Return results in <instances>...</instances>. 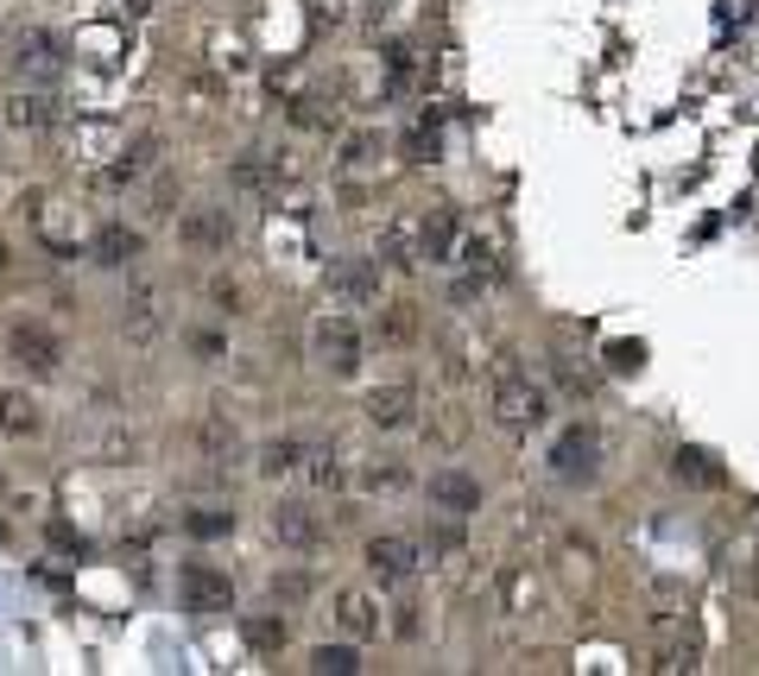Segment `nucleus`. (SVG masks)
<instances>
[{
  "instance_id": "13",
  "label": "nucleus",
  "mask_w": 759,
  "mask_h": 676,
  "mask_svg": "<svg viewBox=\"0 0 759 676\" xmlns=\"http://www.w3.org/2000/svg\"><path fill=\"white\" fill-rule=\"evenodd\" d=\"M380 266H425V234H418V215H392L387 228H380Z\"/></svg>"
},
{
  "instance_id": "17",
  "label": "nucleus",
  "mask_w": 759,
  "mask_h": 676,
  "mask_svg": "<svg viewBox=\"0 0 759 676\" xmlns=\"http://www.w3.org/2000/svg\"><path fill=\"white\" fill-rule=\"evenodd\" d=\"M139 253H146V234L127 228V222H108V228L96 234V266L120 272V266H134Z\"/></svg>"
},
{
  "instance_id": "28",
  "label": "nucleus",
  "mask_w": 759,
  "mask_h": 676,
  "mask_svg": "<svg viewBox=\"0 0 759 676\" xmlns=\"http://www.w3.org/2000/svg\"><path fill=\"white\" fill-rule=\"evenodd\" d=\"M184 531H191V538H228L234 512L228 506H196V512H184Z\"/></svg>"
},
{
  "instance_id": "35",
  "label": "nucleus",
  "mask_w": 759,
  "mask_h": 676,
  "mask_svg": "<svg viewBox=\"0 0 759 676\" xmlns=\"http://www.w3.org/2000/svg\"><path fill=\"white\" fill-rule=\"evenodd\" d=\"M273 595L279 600H304L311 595V576H273Z\"/></svg>"
},
{
  "instance_id": "42",
  "label": "nucleus",
  "mask_w": 759,
  "mask_h": 676,
  "mask_svg": "<svg viewBox=\"0 0 759 676\" xmlns=\"http://www.w3.org/2000/svg\"><path fill=\"white\" fill-rule=\"evenodd\" d=\"M0 272H7V247H0Z\"/></svg>"
},
{
  "instance_id": "18",
  "label": "nucleus",
  "mask_w": 759,
  "mask_h": 676,
  "mask_svg": "<svg viewBox=\"0 0 759 676\" xmlns=\"http://www.w3.org/2000/svg\"><path fill=\"white\" fill-rule=\"evenodd\" d=\"M418 234H425V259H430V266H449L463 222H456V209H425V215H418Z\"/></svg>"
},
{
  "instance_id": "39",
  "label": "nucleus",
  "mask_w": 759,
  "mask_h": 676,
  "mask_svg": "<svg viewBox=\"0 0 759 676\" xmlns=\"http://www.w3.org/2000/svg\"><path fill=\"white\" fill-rule=\"evenodd\" d=\"M51 543H58V550H82V538L70 531V525H58V519H51Z\"/></svg>"
},
{
  "instance_id": "26",
  "label": "nucleus",
  "mask_w": 759,
  "mask_h": 676,
  "mask_svg": "<svg viewBox=\"0 0 759 676\" xmlns=\"http://www.w3.org/2000/svg\"><path fill=\"white\" fill-rule=\"evenodd\" d=\"M671 474H678V481H690V487H721L716 455H702V449H678V455H671Z\"/></svg>"
},
{
  "instance_id": "21",
  "label": "nucleus",
  "mask_w": 759,
  "mask_h": 676,
  "mask_svg": "<svg viewBox=\"0 0 759 676\" xmlns=\"http://www.w3.org/2000/svg\"><path fill=\"white\" fill-rule=\"evenodd\" d=\"M241 638H247L253 657H279L285 651V638H292V626H285L279 614H247L241 619Z\"/></svg>"
},
{
  "instance_id": "11",
  "label": "nucleus",
  "mask_w": 759,
  "mask_h": 676,
  "mask_svg": "<svg viewBox=\"0 0 759 676\" xmlns=\"http://www.w3.org/2000/svg\"><path fill=\"white\" fill-rule=\"evenodd\" d=\"M285 158H273V153H247V158H234V172H228V184L241 196H260V203H273L279 190H285Z\"/></svg>"
},
{
  "instance_id": "34",
  "label": "nucleus",
  "mask_w": 759,
  "mask_h": 676,
  "mask_svg": "<svg viewBox=\"0 0 759 676\" xmlns=\"http://www.w3.org/2000/svg\"><path fill=\"white\" fill-rule=\"evenodd\" d=\"M210 304L222 310V316H241V304H247V291L234 285V278H215V285H210Z\"/></svg>"
},
{
  "instance_id": "22",
  "label": "nucleus",
  "mask_w": 759,
  "mask_h": 676,
  "mask_svg": "<svg viewBox=\"0 0 759 676\" xmlns=\"http://www.w3.org/2000/svg\"><path fill=\"white\" fill-rule=\"evenodd\" d=\"M411 487V468L399 462V455H373V462H361V493H406Z\"/></svg>"
},
{
  "instance_id": "41",
  "label": "nucleus",
  "mask_w": 759,
  "mask_h": 676,
  "mask_svg": "<svg viewBox=\"0 0 759 676\" xmlns=\"http://www.w3.org/2000/svg\"><path fill=\"white\" fill-rule=\"evenodd\" d=\"M127 7H134V13H153V0H127Z\"/></svg>"
},
{
  "instance_id": "1",
  "label": "nucleus",
  "mask_w": 759,
  "mask_h": 676,
  "mask_svg": "<svg viewBox=\"0 0 759 676\" xmlns=\"http://www.w3.org/2000/svg\"><path fill=\"white\" fill-rule=\"evenodd\" d=\"M311 354L330 380H354L361 361H368V335H361V323H354L349 310H330V316L311 329Z\"/></svg>"
},
{
  "instance_id": "10",
  "label": "nucleus",
  "mask_w": 759,
  "mask_h": 676,
  "mask_svg": "<svg viewBox=\"0 0 759 676\" xmlns=\"http://www.w3.org/2000/svg\"><path fill=\"white\" fill-rule=\"evenodd\" d=\"M177 241L191 253H228L234 247V222H228V209H184V222H177Z\"/></svg>"
},
{
  "instance_id": "20",
  "label": "nucleus",
  "mask_w": 759,
  "mask_h": 676,
  "mask_svg": "<svg viewBox=\"0 0 759 676\" xmlns=\"http://www.w3.org/2000/svg\"><path fill=\"white\" fill-rule=\"evenodd\" d=\"M13 63H20L26 77H58V70H64V45L51 39V32H26Z\"/></svg>"
},
{
  "instance_id": "7",
  "label": "nucleus",
  "mask_w": 759,
  "mask_h": 676,
  "mask_svg": "<svg viewBox=\"0 0 759 676\" xmlns=\"http://www.w3.org/2000/svg\"><path fill=\"white\" fill-rule=\"evenodd\" d=\"M7 354H13L32 380H51V373L64 368V342L45 323H13L7 329Z\"/></svg>"
},
{
  "instance_id": "14",
  "label": "nucleus",
  "mask_w": 759,
  "mask_h": 676,
  "mask_svg": "<svg viewBox=\"0 0 759 676\" xmlns=\"http://www.w3.org/2000/svg\"><path fill=\"white\" fill-rule=\"evenodd\" d=\"M196 455L215 468L241 462V424H234L228 411H203V424H196Z\"/></svg>"
},
{
  "instance_id": "32",
  "label": "nucleus",
  "mask_w": 759,
  "mask_h": 676,
  "mask_svg": "<svg viewBox=\"0 0 759 676\" xmlns=\"http://www.w3.org/2000/svg\"><path fill=\"white\" fill-rule=\"evenodd\" d=\"M292 120H298V127H311V134H330V127H335V108H323V101L304 96V101H292Z\"/></svg>"
},
{
  "instance_id": "4",
  "label": "nucleus",
  "mask_w": 759,
  "mask_h": 676,
  "mask_svg": "<svg viewBox=\"0 0 759 676\" xmlns=\"http://www.w3.org/2000/svg\"><path fill=\"white\" fill-rule=\"evenodd\" d=\"M177 600L184 614H234V581L222 562H184L177 569Z\"/></svg>"
},
{
  "instance_id": "9",
  "label": "nucleus",
  "mask_w": 759,
  "mask_h": 676,
  "mask_svg": "<svg viewBox=\"0 0 759 676\" xmlns=\"http://www.w3.org/2000/svg\"><path fill=\"white\" fill-rule=\"evenodd\" d=\"M430 506L444 512V519H468V512H481V481L468 474V468H437L425 481Z\"/></svg>"
},
{
  "instance_id": "12",
  "label": "nucleus",
  "mask_w": 759,
  "mask_h": 676,
  "mask_svg": "<svg viewBox=\"0 0 759 676\" xmlns=\"http://www.w3.org/2000/svg\"><path fill=\"white\" fill-rule=\"evenodd\" d=\"M361 411H368L373 430H406L411 418H418V386H406V380H392V386H373L368 399H361Z\"/></svg>"
},
{
  "instance_id": "33",
  "label": "nucleus",
  "mask_w": 759,
  "mask_h": 676,
  "mask_svg": "<svg viewBox=\"0 0 759 676\" xmlns=\"http://www.w3.org/2000/svg\"><path fill=\"white\" fill-rule=\"evenodd\" d=\"M373 153H380V134H349L342 139V165H354V172L373 165Z\"/></svg>"
},
{
  "instance_id": "27",
  "label": "nucleus",
  "mask_w": 759,
  "mask_h": 676,
  "mask_svg": "<svg viewBox=\"0 0 759 676\" xmlns=\"http://www.w3.org/2000/svg\"><path fill=\"white\" fill-rule=\"evenodd\" d=\"M7 120H13V127H45V120H58V101L39 96V89H26V96L7 101Z\"/></svg>"
},
{
  "instance_id": "40",
  "label": "nucleus",
  "mask_w": 759,
  "mask_h": 676,
  "mask_svg": "<svg viewBox=\"0 0 759 676\" xmlns=\"http://www.w3.org/2000/svg\"><path fill=\"white\" fill-rule=\"evenodd\" d=\"M430 543H437V550H444V557H456V543H463V538H456V531H449V525H437V531H430Z\"/></svg>"
},
{
  "instance_id": "8",
  "label": "nucleus",
  "mask_w": 759,
  "mask_h": 676,
  "mask_svg": "<svg viewBox=\"0 0 759 676\" xmlns=\"http://www.w3.org/2000/svg\"><path fill=\"white\" fill-rule=\"evenodd\" d=\"M266 525H273V538L285 543V550H304V557L330 543V525H323V512H317V506H304V500H279Z\"/></svg>"
},
{
  "instance_id": "38",
  "label": "nucleus",
  "mask_w": 759,
  "mask_h": 676,
  "mask_svg": "<svg viewBox=\"0 0 759 676\" xmlns=\"http://www.w3.org/2000/svg\"><path fill=\"white\" fill-rule=\"evenodd\" d=\"M607 368H640V349H633V342H614V349H607Z\"/></svg>"
},
{
  "instance_id": "16",
  "label": "nucleus",
  "mask_w": 759,
  "mask_h": 676,
  "mask_svg": "<svg viewBox=\"0 0 759 676\" xmlns=\"http://www.w3.org/2000/svg\"><path fill=\"white\" fill-rule=\"evenodd\" d=\"M158 153H165V139H158V134L134 139V146H127V158L101 172V190H127V184H139L146 172H158Z\"/></svg>"
},
{
  "instance_id": "6",
  "label": "nucleus",
  "mask_w": 759,
  "mask_h": 676,
  "mask_svg": "<svg viewBox=\"0 0 759 676\" xmlns=\"http://www.w3.org/2000/svg\"><path fill=\"white\" fill-rule=\"evenodd\" d=\"M418 569H425V557H418V543L411 538H399V531L368 538V576L380 581V588H406Z\"/></svg>"
},
{
  "instance_id": "25",
  "label": "nucleus",
  "mask_w": 759,
  "mask_h": 676,
  "mask_svg": "<svg viewBox=\"0 0 759 676\" xmlns=\"http://www.w3.org/2000/svg\"><path fill=\"white\" fill-rule=\"evenodd\" d=\"M120 329H127L134 342L158 335V291H134V297H127V316H120Z\"/></svg>"
},
{
  "instance_id": "31",
  "label": "nucleus",
  "mask_w": 759,
  "mask_h": 676,
  "mask_svg": "<svg viewBox=\"0 0 759 676\" xmlns=\"http://www.w3.org/2000/svg\"><path fill=\"white\" fill-rule=\"evenodd\" d=\"M304 481L317 487V493H330V487H342V468H335L330 449H304V468H298Z\"/></svg>"
},
{
  "instance_id": "29",
  "label": "nucleus",
  "mask_w": 759,
  "mask_h": 676,
  "mask_svg": "<svg viewBox=\"0 0 759 676\" xmlns=\"http://www.w3.org/2000/svg\"><path fill=\"white\" fill-rule=\"evenodd\" d=\"M311 670L317 676H354V670H361V651H354V645H317Z\"/></svg>"
},
{
  "instance_id": "23",
  "label": "nucleus",
  "mask_w": 759,
  "mask_h": 676,
  "mask_svg": "<svg viewBox=\"0 0 759 676\" xmlns=\"http://www.w3.org/2000/svg\"><path fill=\"white\" fill-rule=\"evenodd\" d=\"M304 449H311V443H298V437H273V443L260 449V474H266V481L298 474V468H304Z\"/></svg>"
},
{
  "instance_id": "3",
  "label": "nucleus",
  "mask_w": 759,
  "mask_h": 676,
  "mask_svg": "<svg viewBox=\"0 0 759 676\" xmlns=\"http://www.w3.org/2000/svg\"><path fill=\"white\" fill-rule=\"evenodd\" d=\"M551 474L570 487H595L602 481V430L595 424H570L557 443H551Z\"/></svg>"
},
{
  "instance_id": "5",
  "label": "nucleus",
  "mask_w": 759,
  "mask_h": 676,
  "mask_svg": "<svg viewBox=\"0 0 759 676\" xmlns=\"http://www.w3.org/2000/svg\"><path fill=\"white\" fill-rule=\"evenodd\" d=\"M323 297L335 310H368L380 304V259H335L323 272Z\"/></svg>"
},
{
  "instance_id": "15",
  "label": "nucleus",
  "mask_w": 759,
  "mask_h": 676,
  "mask_svg": "<svg viewBox=\"0 0 759 676\" xmlns=\"http://www.w3.org/2000/svg\"><path fill=\"white\" fill-rule=\"evenodd\" d=\"M335 626L354 638V645H368V638H380V600L361 595V588H342L335 595Z\"/></svg>"
},
{
  "instance_id": "2",
  "label": "nucleus",
  "mask_w": 759,
  "mask_h": 676,
  "mask_svg": "<svg viewBox=\"0 0 759 676\" xmlns=\"http://www.w3.org/2000/svg\"><path fill=\"white\" fill-rule=\"evenodd\" d=\"M551 399H545V386L532 380V373H519V368H500L494 373V392H487V411H494V424H506V430H538L551 418Z\"/></svg>"
},
{
  "instance_id": "37",
  "label": "nucleus",
  "mask_w": 759,
  "mask_h": 676,
  "mask_svg": "<svg viewBox=\"0 0 759 676\" xmlns=\"http://www.w3.org/2000/svg\"><path fill=\"white\" fill-rule=\"evenodd\" d=\"M557 373H564V386H570V392H595V373H588V368H570V361H564Z\"/></svg>"
},
{
  "instance_id": "30",
  "label": "nucleus",
  "mask_w": 759,
  "mask_h": 676,
  "mask_svg": "<svg viewBox=\"0 0 759 676\" xmlns=\"http://www.w3.org/2000/svg\"><path fill=\"white\" fill-rule=\"evenodd\" d=\"M437 153H444V134H437V115H425V120L406 134V158H411V165H430Z\"/></svg>"
},
{
  "instance_id": "24",
  "label": "nucleus",
  "mask_w": 759,
  "mask_h": 676,
  "mask_svg": "<svg viewBox=\"0 0 759 676\" xmlns=\"http://www.w3.org/2000/svg\"><path fill=\"white\" fill-rule=\"evenodd\" d=\"M373 335H380L387 349H406L411 335H418V304H387L380 323H373Z\"/></svg>"
},
{
  "instance_id": "19",
  "label": "nucleus",
  "mask_w": 759,
  "mask_h": 676,
  "mask_svg": "<svg viewBox=\"0 0 759 676\" xmlns=\"http://www.w3.org/2000/svg\"><path fill=\"white\" fill-rule=\"evenodd\" d=\"M0 430H7V437H39L45 430V405L39 399H32V392H0Z\"/></svg>"
},
{
  "instance_id": "36",
  "label": "nucleus",
  "mask_w": 759,
  "mask_h": 676,
  "mask_svg": "<svg viewBox=\"0 0 759 676\" xmlns=\"http://www.w3.org/2000/svg\"><path fill=\"white\" fill-rule=\"evenodd\" d=\"M191 349L203 354V361H222V349H228V342H222V335H210V329H203V335H191Z\"/></svg>"
}]
</instances>
